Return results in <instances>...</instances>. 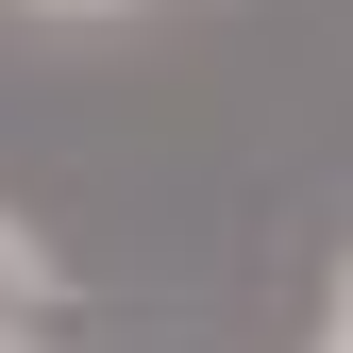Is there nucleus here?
<instances>
[{
	"label": "nucleus",
	"mask_w": 353,
	"mask_h": 353,
	"mask_svg": "<svg viewBox=\"0 0 353 353\" xmlns=\"http://www.w3.org/2000/svg\"><path fill=\"white\" fill-rule=\"evenodd\" d=\"M68 303H84V270H68V252H51V236H34V219H17V202H0V320H17V336H51V320H68Z\"/></svg>",
	"instance_id": "nucleus-1"
},
{
	"label": "nucleus",
	"mask_w": 353,
	"mask_h": 353,
	"mask_svg": "<svg viewBox=\"0 0 353 353\" xmlns=\"http://www.w3.org/2000/svg\"><path fill=\"white\" fill-rule=\"evenodd\" d=\"M336 336H353V252H336Z\"/></svg>",
	"instance_id": "nucleus-2"
},
{
	"label": "nucleus",
	"mask_w": 353,
	"mask_h": 353,
	"mask_svg": "<svg viewBox=\"0 0 353 353\" xmlns=\"http://www.w3.org/2000/svg\"><path fill=\"white\" fill-rule=\"evenodd\" d=\"M51 17H118V0H51Z\"/></svg>",
	"instance_id": "nucleus-3"
},
{
	"label": "nucleus",
	"mask_w": 353,
	"mask_h": 353,
	"mask_svg": "<svg viewBox=\"0 0 353 353\" xmlns=\"http://www.w3.org/2000/svg\"><path fill=\"white\" fill-rule=\"evenodd\" d=\"M0 353H17V320H0Z\"/></svg>",
	"instance_id": "nucleus-4"
},
{
	"label": "nucleus",
	"mask_w": 353,
	"mask_h": 353,
	"mask_svg": "<svg viewBox=\"0 0 353 353\" xmlns=\"http://www.w3.org/2000/svg\"><path fill=\"white\" fill-rule=\"evenodd\" d=\"M320 353H353V336H320Z\"/></svg>",
	"instance_id": "nucleus-5"
}]
</instances>
